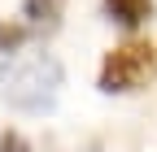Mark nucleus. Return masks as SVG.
Wrapping results in <instances>:
<instances>
[{"label": "nucleus", "mask_w": 157, "mask_h": 152, "mask_svg": "<svg viewBox=\"0 0 157 152\" xmlns=\"http://www.w3.org/2000/svg\"><path fill=\"white\" fill-rule=\"evenodd\" d=\"M0 152H31V148H26V139H22V135L5 130V135H0Z\"/></svg>", "instance_id": "nucleus-6"}, {"label": "nucleus", "mask_w": 157, "mask_h": 152, "mask_svg": "<svg viewBox=\"0 0 157 152\" xmlns=\"http://www.w3.org/2000/svg\"><path fill=\"white\" fill-rule=\"evenodd\" d=\"M153 48L148 44H122V48H113L105 61H101V91H135V87H144L153 78Z\"/></svg>", "instance_id": "nucleus-2"}, {"label": "nucleus", "mask_w": 157, "mask_h": 152, "mask_svg": "<svg viewBox=\"0 0 157 152\" xmlns=\"http://www.w3.org/2000/svg\"><path fill=\"white\" fill-rule=\"evenodd\" d=\"M57 91H61V65L52 56H31V61H17L5 74V96L13 109L22 113H44L52 109Z\"/></svg>", "instance_id": "nucleus-1"}, {"label": "nucleus", "mask_w": 157, "mask_h": 152, "mask_svg": "<svg viewBox=\"0 0 157 152\" xmlns=\"http://www.w3.org/2000/svg\"><path fill=\"white\" fill-rule=\"evenodd\" d=\"M22 44H26V26L0 22V52H13V48H22Z\"/></svg>", "instance_id": "nucleus-5"}, {"label": "nucleus", "mask_w": 157, "mask_h": 152, "mask_svg": "<svg viewBox=\"0 0 157 152\" xmlns=\"http://www.w3.org/2000/svg\"><path fill=\"white\" fill-rule=\"evenodd\" d=\"M22 13L31 22H57V17H61V0H26Z\"/></svg>", "instance_id": "nucleus-4"}, {"label": "nucleus", "mask_w": 157, "mask_h": 152, "mask_svg": "<svg viewBox=\"0 0 157 152\" xmlns=\"http://www.w3.org/2000/svg\"><path fill=\"white\" fill-rule=\"evenodd\" d=\"M105 13H109V22L131 31V26H140V22L153 17V0H105Z\"/></svg>", "instance_id": "nucleus-3"}]
</instances>
